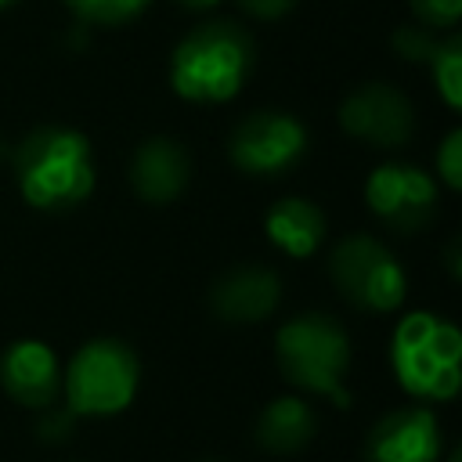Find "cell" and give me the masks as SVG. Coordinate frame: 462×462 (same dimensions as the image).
<instances>
[{"mask_svg": "<svg viewBox=\"0 0 462 462\" xmlns=\"http://www.w3.org/2000/svg\"><path fill=\"white\" fill-rule=\"evenodd\" d=\"M426 29H451L462 18V0H408Z\"/></svg>", "mask_w": 462, "mask_h": 462, "instance_id": "obj_20", "label": "cell"}, {"mask_svg": "<svg viewBox=\"0 0 462 462\" xmlns=\"http://www.w3.org/2000/svg\"><path fill=\"white\" fill-rule=\"evenodd\" d=\"M437 29H426V25H404V29H397L393 32V51L401 54V58H408V61H430V54H433V47H437Z\"/></svg>", "mask_w": 462, "mask_h": 462, "instance_id": "obj_18", "label": "cell"}, {"mask_svg": "<svg viewBox=\"0 0 462 462\" xmlns=\"http://www.w3.org/2000/svg\"><path fill=\"white\" fill-rule=\"evenodd\" d=\"M444 448L430 408H397L365 437V462H437Z\"/></svg>", "mask_w": 462, "mask_h": 462, "instance_id": "obj_10", "label": "cell"}, {"mask_svg": "<svg viewBox=\"0 0 462 462\" xmlns=\"http://www.w3.org/2000/svg\"><path fill=\"white\" fill-rule=\"evenodd\" d=\"M69 11L90 25H119L130 22L148 0H65Z\"/></svg>", "mask_w": 462, "mask_h": 462, "instance_id": "obj_17", "label": "cell"}, {"mask_svg": "<svg viewBox=\"0 0 462 462\" xmlns=\"http://www.w3.org/2000/svg\"><path fill=\"white\" fill-rule=\"evenodd\" d=\"M256 61L253 36L235 22L195 25L170 58V87L195 105L231 101Z\"/></svg>", "mask_w": 462, "mask_h": 462, "instance_id": "obj_2", "label": "cell"}, {"mask_svg": "<svg viewBox=\"0 0 462 462\" xmlns=\"http://www.w3.org/2000/svg\"><path fill=\"white\" fill-rule=\"evenodd\" d=\"M437 202V180L415 162H379L365 180V206L393 231L426 227Z\"/></svg>", "mask_w": 462, "mask_h": 462, "instance_id": "obj_8", "label": "cell"}, {"mask_svg": "<svg viewBox=\"0 0 462 462\" xmlns=\"http://www.w3.org/2000/svg\"><path fill=\"white\" fill-rule=\"evenodd\" d=\"M393 379L419 401H451L462 386V332L455 321L408 310L390 336Z\"/></svg>", "mask_w": 462, "mask_h": 462, "instance_id": "obj_3", "label": "cell"}, {"mask_svg": "<svg viewBox=\"0 0 462 462\" xmlns=\"http://www.w3.org/2000/svg\"><path fill=\"white\" fill-rule=\"evenodd\" d=\"M7 4H14V0H0V7H7Z\"/></svg>", "mask_w": 462, "mask_h": 462, "instance_id": "obj_24", "label": "cell"}, {"mask_svg": "<svg viewBox=\"0 0 462 462\" xmlns=\"http://www.w3.org/2000/svg\"><path fill=\"white\" fill-rule=\"evenodd\" d=\"M180 7H188V11H213L220 0H177Z\"/></svg>", "mask_w": 462, "mask_h": 462, "instance_id": "obj_23", "label": "cell"}, {"mask_svg": "<svg viewBox=\"0 0 462 462\" xmlns=\"http://www.w3.org/2000/svg\"><path fill=\"white\" fill-rule=\"evenodd\" d=\"M292 4H296V0H238V7H242L245 14L263 18V22H274V18L289 14V11H292Z\"/></svg>", "mask_w": 462, "mask_h": 462, "instance_id": "obj_21", "label": "cell"}, {"mask_svg": "<svg viewBox=\"0 0 462 462\" xmlns=\"http://www.w3.org/2000/svg\"><path fill=\"white\" fill-rule=\"evenodd\" d=\"M339 126L375 148H401L411 141L415 130V108L408 94H401L390 83H365L339 105Z\"/></svg>", "mask_w": 462, "mask_h": 462, "instance_id": "obj_9", "label": "cell"}, {"mask_svg": "<svg viewBox=\"0 0 462 462\" xmlns=\"http://www.w3.org/2000/svg\"><path fill=\"white\" fill-rule=\"evenodd\" d=\"M318 433V415L303 397H274L260 419H256V440L271 455H292L303 451Z\"/></svg>", "mask_w": 462, "mask_h": 462, "instance_id": "obj_15", "label": "cell"}, {"mask_svg": "<svg viewBox=\"0 0 462 462\" xmlns=\"http://www.w3.org/2000/svg\"><path fill=\"white\" fill-rule=\"evenodd\" d=\"M328 274L343 300H350L357 310H397L408 296V274L401 260L375 242L372 235H350L343 238L328 256Z\"/></svg>", "mask_w": 462, "mask_h": 462, "instance_id": "obj_6", "label": "cell"}, {"mask_svg": "<svg viewBox=\"0 0 462 462\" xmlns=\"http://www.w3.org/2000/svg\"><path fill=\"white\" fill-rule=\"evenodd\" d=\"M141 383L137 354L119 339L83 343L61 372V397L72 415H116L123 411Z\"/></svg>", "mask_w": 462, "mask_h": 462, "instance_id": "obj_5", "label": "cell"}, {"mask_svg": "<svg viewBox=\"0 0 462 462\" xmlns=\"http://www.w3.org/2000/svg\"><path fill=\"white\" fill-rule=\"evenodd\" d=\"M437 177L444 180V188L458 191L462 188V130H448V137L437 148Z\"/></svg>", "mask_w": 462, "mask_h": 462, "instance_id": "obj_19", "label": "cell"}, {"mask_svg": "<svg viewBox=\"0 0 462 462\" xmlns=\"http://www.w3.org/2000/svg\"><path fill=\"white\" fill-rule=\"evenodd\" d=\"M278 300H282V278L260 263H245V267L220 274L209 292L213 310L224 321H238V325L263 321L267 314H274Z\"/></svg>", "mask_w": 462, "mask_h": 462, "instance_id": "obj_12", "label": "cell"}, {"mask_svg": "<svg viewBox=\"0 0 462 462\" xmlns=\"http://www.w3.org/2000/svg\"><path fill=\"white\" fill-rule=\"evenodd\" d=\"M274 357L296 390L328 397L332 404H350V393L343 390L350 372V339L332 314L307 310L289 318L274 336Z\"/></svg>", "mask_w": 462, "mask_h": 462, "instance_id": "obj_4", "label": "cell"}, {"mask_svg": "<svg viewBox=\"0 0 462 462\" xmlns=\"http://www.w3.org/2000/svg\"><path fill=\"white\" fill-rule=\"evenodd\" d=\"M188 177H191V159L184 144H177L173 137H148L144 144H137L130 159V184L137 199L152 206L173 202L188 188Z\"/></svg>", "mask_w": 462, "mask_h": 462, "instance_id": "obj_13", "label": "cell"}, {"mask_svg": "<svg viewBox=\"0 0 462 462\" xmlns=\"http://www.w3.org/2000/svg\"><path fill=\"white\" fill-rule=\"evenodd\" d=\"M72 419H76V415H72L69 408H65L61 415H47V419H40V433H43L47 440L65 437V433H69V426H72Z\"/></svg>", "mask_w": 462, "mask_h": 462, "instance_id": "obj_22", "label": "cell"}, {"mask_svg": "<svg viewBox=\"0 0 462 462\" xmlns=\"http://www.w3.org/2000/svg\"><path fill=\"white\" fill-rule=\"evenodd\" d=\"M430 72H433V87L444 97L448 108L462 105V36L451 32L444 40H437L433 54H430Z\"/></svg>", "mask_w": 462, "mask_h": 462, "instance_id": "obj_16", "label": "cell"}, {"mask_svg": "<svg viewBox=\"0 0 462 462\" xmlns=\"http://www.w3.org/2000/svg\"><path fill=\"white\" fill-rule=\"evenodd\" d=\"M307 126L289 112H249L227 137V155L242 173L282 177L307 155Z\"/></svg>", "mask_w": 462, "mask_h": 462, "instance_id": "obj_7", "label": "cell"}, {"mask_svg": "<svg viewBox=\"0 0 462 462\" xmlns=\"http://www.w3.org/2000/svg\"><path fill=\"white\" fill-rule=\"evenodd\" d=\"M94 148L72 126H36L14 148V180L32 209L61 213L94 191Z\"/></svg>", "mask_w": 462, "mask_h": 462, "instance_id": "obj_1", "label": "cell"}, {"mask_svg": "<svg viewBox=\"0 0 462 462\" xmlns=\"http://www.w3.org/2000/svg\"><path fill=\"white\" fill-rule=\"evenodd\" d=\"M0 386L25 408H51L61 397L58 354L40 339H18L0 357Z\"/></svg>", "mask_w": 462, "mask_h": 462, "instance_id": "obj_11", "label": "cell"}, {"mask_svg": "<svg viewBox=\"0 0 462 462\" xmlns=\"http://www.w3.org/2000/svg\"><path fill=\"white\" fill-rule=\"evenodd\" d=\"M263 231H267V238H271L282 253L303 260V256L318 253V245H321V238H325V213H321L310 199L285 195V199H278V202L267 209Z\"/></svg>", "mask_w": 462, "mask_h": 462, "instance_id": "obj_14", "label": "cell"}]
</instances>
